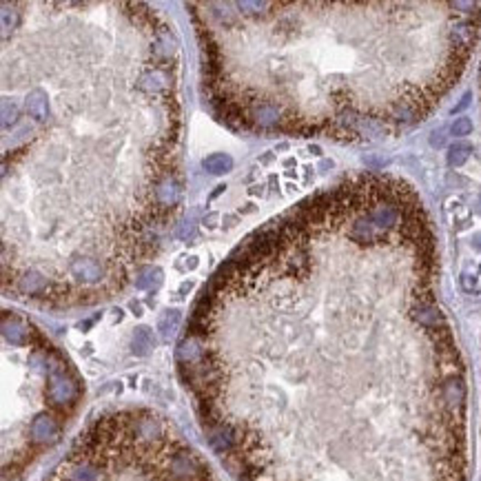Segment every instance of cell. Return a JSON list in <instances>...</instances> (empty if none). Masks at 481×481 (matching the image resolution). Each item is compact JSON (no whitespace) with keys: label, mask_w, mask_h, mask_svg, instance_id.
Listing matches in <instances>:
<instances>
[{"label":"cell","mask_w":481,"mask_h":481,"mask_svg":"<svg viewBox=\"0 0 481 481\" xmlns=\"http://www.w3.org/2000/svg\"><path fill=\"white\" fill-rule=\"evenodd\" d=\"M431 280L313 297L224 264L178 366L240 481H466V381Z\"/></svg>","instance_id":"6da1fadb"},{"label":"cell","mask_w":481,"mask_h":481,"mask_svg":"<svg viewBox=\"0 0 481 481\" xmlns=\"http://www.w3.org/2000/svg\"><path fill=\"white\" fill-rule=\"evenodd\" d=\"M7 388L3 481H23V475L65 433L82 399V384L67 357L14 313L3 315Z\"/></svg>","instance_id":"7a4b0ae2"},{"label":"cell","mask_w":481,"mask_h":481,"mask_svg":"<svg viewBox=\"0 0 481 481\" xmlns=\"http://www.w3.org/2000/svg\"><path fill=\"white\" fill-rule=\"evenodd\" d=\"M47 481H216V477L162 415L122 408L91 422Z\"/></svg>","instance_id":"3957f363"},{"label":"cell","mask_w":481,"mask_h":481,"mask_svg":"<svg viewBox=\"0 0 481 481\" xmlns=\"http://www.w3.org/2000/svg\"><path fill=\"white\" fill-rule=\"evenodd\" d=\"M25 113L36 122H45L49 117V98L45 89H31L25 100Z\"/></svg>","instance_id":"277c9868"},{"label":"cell","mask_w":481,"mask_h":481,"mask_svg":"<svg viewBox=\"0 0 481 481\" xmlns=\"http://www.w3.org/2000/svg\"><path fill=\"white\" fill-rule=\"evenodd\" d=\"M202 167L213 176H222V173H229L233 169V158L229 153H213L202 160Z\"/></svg>","instance_id":"5b68a950"},{"label":"cell","mask_w":481,"mask_h":481,"mask_svg":"<svg viewBox=\"0 0 481 481\" xmlns=\"http://www.w3.org/2000/svg\"><path fill=\"white\" fill-rule=\"evenodd\" d=\"M468 151H470V147L468 144H457L451 149V155H448V160H451V164L457 167V164H462L464 160L468 158Z\"/></svg>","instance_id":"8992f818"},{"label":"cell","mask_w":481,"mask_h":481,"mask_svg":"<svg viewBox=\"0 0 481 481\" xmlns=\"http://www.w3.org/2000/svg\"><path fill=\"white\" fill-rule=\"evenodd\" d=\"M453 135H468L470 131H473V122L468 120V117H459V120H455V124H453Z\"/></svg>","instance_id":"52a82bcc"}]
</instances>
